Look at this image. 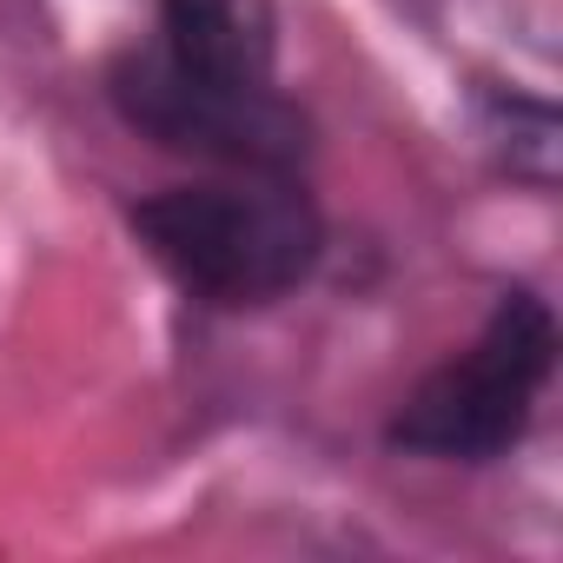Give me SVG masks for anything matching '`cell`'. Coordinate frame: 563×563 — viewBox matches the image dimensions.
Here are the masks:
<instances>
[{"mask_svg":"<svg viewBox=\"0 0 563 563\" xmlns=\"http://www.w3.org/2000/svg\"><path fill=\"white\" fill-rule=\"evenodd\" d=\"M140 239L186 292L212 306H265L319 258V212L292 186H173L133 206Z\"/></svg>","mask_w":563,"mask_h":563,"instance_id":"obj_1","label":"cell"},{"mask_svg":"<svg viewBox=\"0 0 563 563\" xmlns=\"http://www.w3.org/2000/svg\"><path fill=\"white\" fill-rule=\"evenodd\" d=\"M550 358H556V325H550L543 299L510 292L490 312L484 339L405 398L391 444L418 451V457H451V464H484V457L510 451L517 431L530 424Z\"/></svg>","mask_w":563,"mask_h":563,"instance_id":"obj_2","label":"cell"},{"mask_svg":"<svg viewBox=\"0 0 563 563\" xmlns=\"http://www.w3.org/2000/svg\"><path fill=\"white\" fill-rule=\"evenodd\" d=\"M113 100L133 126H146L159 146H179V153L232 159L252 173H286L306 153V113L292 100H278V87H258V93L206 87L173 74L153 47L113 67Z\"/></svg>","mask_w":563,"mask_h":563,"instance_id":"obj_3","label":"cell"},{"mask_svg":"<svg viewBox=\"0 0 563 563\" xmlns=\"http://www.w3.org/2000/svg\"><path fill=\"white\" fill-rule=\"evenodd\" d=\"M173 74L258 93L272 87V8L265 0H159V47Z\"/></svg>","mask_w":563,"mask_h":563,"instance_id":"obj_4","label":"cell"}]
</instances>
